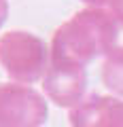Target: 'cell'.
I'll return each mask as SVG.
<instances>
[{
	"mask_svg": "<svg viewBox=\"0 0 123 127\" xmlns=\"http://www.w3.org/2000/svg\"><path fill=\"white\" fill-rule=\"evenodd\" d=\"M72 127H123V102L91 97L70 114Z\"/></svg>",
	"mask_w": 123,
	"mask_h": 127,
	"instance_id": "cell-1",
	"label": "cell"
},
{
	"mask_svg": "<svg viewBox=\"0 0 123 127\" xmlns=\"http://www.w3.org/2000/svg\"><path fill=\"white\" fill-rule=\"evenodd\" d=\"M47 91L62 106L77 104L85 91V72L81 68L64 66L59 72L51 76V81H47Z\"/></svg>",
	"mask_w": 123,
	"mask_h": 127,
	"instance_id": "cell-2",
	"label": "cell"
},
{
	"mask_svg": "<svg viewBox=\"0 0 123 127\" xmlns=\"http://www.w3.org/2000/svg\"><path fill=\"white\" fill-rule=\"evenodd\" d=\"M110 57L104 66V83L115 93L123 95V49L110 51Z\"/></svg>",
	"mask_w": 123,
	"mask_h": 127,
	"instance_id": "cell-3",
	"label": "cell"
},
{
	"mask_svg": "<svg viewBox=\"0 0 123 127\" xmlns=\"http://www.w3.org/2000/svg\"><path fill=\"white\" fill-rule=\"evenodd\" d=\"M93 2H102V0H93Z\"/></svg>",
	"mask_w": 123,
	"mask_h": 127,
	"instance_id": "cell-5",
	"label": "cell"
},
{
	"mask_svg": "<svg viewBox=\"0 0 123 127\" xmlns=\"http://www.w3.org/2000/svg\"><path fill=\"white\" fill-rule=\"evenodd\" d=\"M113 9H115V21H117L119 34L123 36V0H115V2H113Z\"/></svg>",
	"mask_w": 123,
	"mask_h": 127,
	"instance_id": "cell-4",
	"label": "cell"
}]
</instances>
